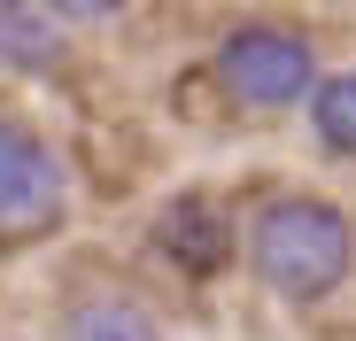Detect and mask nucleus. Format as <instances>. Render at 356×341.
Segmentation results:
<instances>
[{"label":"nucleus","instance_id":"nucleus-1","mask_svg":"<svg viewBox=\"0 0 356 341\" xmlns=\"http://www.w3.org/2000/svg\"><path fill=\"white\" fill-rule=\"evenodd\" d=\"M248 264H256V279L271 295L318 303L356 264V225L325 194H271L256 209V225H248Z\"/></svg>","mask_w":356,"mask_h":341},{"label":"nucleus","instance_id":"nucleus-2","mask_svg":"<svg viewBox=\"0 0 356 341\" xmlns=\"http://www.w3.org/2000/svg\"><path fill=\"white\" fill-rule=\"evenodd\" d=\"M217 78L225 93L241 101V109H294V101H310L318 93V54L302 31H279V24H241V31H225L217 47Z\"/></svg>","mask_w":356,"mask_h":341},{"label":"nucleus","instance_id":"nucleus-3","mask_svg":"<svg viewBox=\"0 0 356 341\" xmlns=\"http://www.w3.org/2000/svg\"><path fill=\"white\" fill-rule=\"evenodd\" d=\"M54 209H63V163H54V148L31 125L0 117V225L24 233V225H47Z\"/></svg>","mask_w":356,"mask_h":341},{"label":"nucleus","instance_id":"nucleus-4","mask_svg":"<svg viewBox=\"0 0 356 341\" xmlns=\"http://www.w3.org/2000/svg\"><path fill=\"white\" fill-rule=\"evenodd\" d=\"M0 63L8 70H54L63 63V24L39 0H0Z\"/></svg>","mask_w":356,"mask_h":341},{"label":"nucleus","instance_id":"nucleus-5","mask_svg":"<svg viewBox=\"0 0 356 341\" xmlns=\"http://www.w3.org/2000/svg\"><path fill=\"white\" fill-rule=\"evenodd\" d=\"M163 248L186 264V271H217V264H225V248H232V225H225L202 194H186V202L163 217Z\"/></svg>","mask_w":356,"mask_h":341},{"label":"nucleus","instance_id":"nucleus-6","mask_svg":"<svg viewBox=\"0 0 356 341\" xmlns=\"http://www.w3.org/2000/svg\"><path fill=\"white\" fill-rule=\"evenodd\" d=\"M70 341H155V318L124 295H101V303L70 310Z\"/></svg>","mask_w":356,"mask_h":341},{"label":"nucleus","instance_id":"nucleus-7","mask_svg":"<svg viewBox=\"0 0 356 341\" xmlns=\"http://www.w3.org/2000/svg\"><path fill=\"white\" fill-rule=\"evenodd\" d=\"M310 125H318V140H325L333 155H356V70L318 78V93H310Z\"/></svg>","mask_w":356,"mask_h":341},{"label":"nucleus","instance_id":"nucleus-8","mask_svg":"<svg viewBox=\"0 0 356 341\" xmlns=\"http://www.w3.org/2000/svg\"><path fill=\"white\" fill-rule=\"evenodd\" d=\"M39 8L54 24H108V16H124V0H39Z\"/></svg>","mask_w":356,"mask_h":341}]
</instances>
